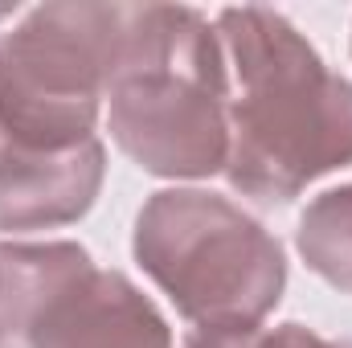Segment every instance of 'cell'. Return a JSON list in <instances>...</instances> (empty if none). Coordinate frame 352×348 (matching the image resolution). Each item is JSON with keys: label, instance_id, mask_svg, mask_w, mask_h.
<instances>
[{"label": "cell", "instance_id": "277c9868", "mask_svg": "<svg viewBox=\"0 0 352 348\" xmlns=\"http://www.w3.org/2000/svg\"><path fill=\"white\" fill-rule=\"evenodd\" d=\"M123 4L62 0L0 37V144L62 152L94 140Z\"/></svg>", "mask_w": 352, "mask_h": 348}, {"label": "cell", "instance_id": "3957f363", "mask_svg": "<svg viewBox=\"0 0 352 348\" xmlns=\"http://www.w3.org/2000/svg\"><path fill=\"white\" fill-rule=\"evenodd\" d=\"M131 250L197 328H258L287 287L278 238L205 188L152 193L135 217Z\"/></svg>", "mask_w": 352, "mask_h": 348}, {"label": "cell", "instance_id": "5b68a950", "mask_svg": "<svg viewBox=\"0 0 352 348\" xmlns=\"http://www.w3.org/2000/svg\"><path fill=\"white\" fill-rule=\"evenodd\" d=\"M0 328L16 348H173L156 303L78 242H0Z\"/></svg>", "mask_w": 352, "mask_h": 348}, {"label": "cell", "instance_id": "8992f818", "mask_svg": "<svg viewBox=\"0 0 352 348\" xmlns=\"http://www.w3.org/2000/svg\"><path fill=\"white\" fill-rule=\"evenodd\" d=\"M107 176V152L82 140L62 152L0 144V230H54L87 217Z\"/></svg>", "mask_w": 352, "mask_h": 348}, {"label": "cell", "instance_id": "30bf717a", "mask_svg": "<svg viewBox=\"0 0 352 348\" xmlns=\"http://www.w3.org/2000/svg\"><path fill=\"white\" fill-rule=\"evenodd\" d=\"M328 348H352V336L349 340H328Z\"/></svg>", "mask_w": 352, "mask_h": 348}, {"label": "cell", "instance_id": "7a4b0ae2", "mask_svg": "<svg viewBox=\"0 0 352 348\" xmlns=\"http://www.w3.org/2000/svg\"><path fill=\"white\" fill-rule=\"evenodd\" d=\"M111 135L144 173L205 180L230 164V66L217 29L184 4H123L107 83Z\"/></svg>", "mask_w": 352, "mask_h": 348}, {"label": "cell", "instance_id": "ba28073f", "mask_svg": "<svg viewBox=\"0 0 352 348\" xmlns=\"http://www.w3.org/2000/svg\"><path fill=\"white\" fill-rule=\"evenodd\" d=\"M184 348H266L263 328H197Z\"/></svg>", "mask_w": 352, "mask_h": 348}, {"label": "cell", "instance_id": "9c48e42d", "mask_svg": "<svg viewBox=\"0 0 352 348\" xmlns=\"http://www.w3.org/2000/svg\"><path fill=\"white\" fill-rule=\"evenodd\" d=\"M266 348H328V340L307 332L303 324H283V328L266 332Z\"/></svg>", "mask_w": 352, "mask_h": 348}, {"label": "cell", "instance_id": "8fae6325", "mask_svg": "<svg viewBox=\"0 0 352 348\" xmlns=\"http://www.w3.org/2000/svg\"><path fill=\"white\" fill-rule=\"evenodd\" d=\"M0 348H16L12 340H8V332H4V328H0Z\"/></svg>", "mask_w": 352, "mask_h": 348}, {"label": "cell", "instance_id": "6da1fadb", "mask_svg": "<svg viewBox=\"0 0 352 348\" xmlns=\"http://www.w3.org/2000/svg\"><path fill=\"white\" fill-rule=\"evenodd\" d=\"M230 94V164L238 193L287 205L311 180L352 164V83L274 8L242 4L217 17Z\"/></svg>", "mask_w": 352, "mask_h": 348}, {"label": "cell", "instance_id": "52a82bcc", "mask_svg": "<svg viewBox=\"0 0 352 348\" xmlns=\"http://www.w3.org/2000/svg\"><path fill=\"white\" fill-rule=\"evenodd\" d=\"M295 242L303 262L324 283L352 295V184L328 188L307 205Z\"/></svg>", "mask_w": 352, "mask_h": 348}]
</instances>
